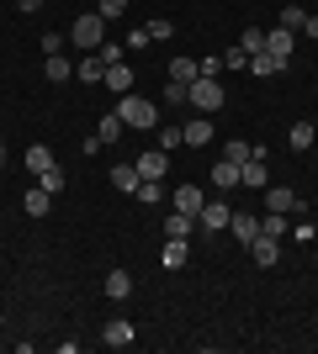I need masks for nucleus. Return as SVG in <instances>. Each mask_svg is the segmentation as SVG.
Instances as JSON below:
<instances>
[{
  "instance_id": "a19ab883",
  "label": "nucleus",
  "mask_w": 318,
  "mask_h": 354,
  "mask_svg": "<svg viewBox=\"0 0 318 354\" xmlns=\"http://www.w3.org/2000/svg\"><path fill=\"white\" fill-rule=\"evenodd\" d=\"M149 43H154L149 27H133V32H127V48H149Z\"/></svg>"
},
{
  "instance_id": "a878e982",
  "label": "nucleus",
  "mask_w": 318,
  "mask_h": 354,
  "mask_svg": "<svg viewBox=\"0 0 318 354\" xmlns=\"http://www.w3.org/2000/svg\"><path fill=\"white\" fill-rule=\"evenodd\" d=\"M260 233L265 238H287V212H265V217H260Z\"/></svg>"
},
{
  "instance_id": "7c9ffc66",
  "label": "nucleus",
  "mask_w": 318,
  "mask_h": 354,
  "mask_svg": "<svg viewBox=\"0 0 318 354\" xmlns=\"http://www.w3.org/2000/svg\"><path fill=\"white\" fill-rule=\"evenodd\" d=\"M64 43H69L64 32H43V37H37V48H43V59H53V53H64Z\"/></svg>"
},
{
  "instance_id": "4468645a",
  "label": "nucleus",
  "mask_w": 318,
  "mask_h": 354,
  "mask_svg": "<svg viewBox=\"0 0 318 354\" xmlns=\"http://www.w3.org/2000/svg\"><path fill=\"white\" fill-rule=\"evenodd\" d=\"M265 212H297V191H287V185H265Z\"/></svg>"
},
{
  "instance_id": "b1692460",
  "label": "nucleus",
  "mask_w": 318,
  "mask_h": 354,
  "mask_svg": "<svg viewBox=\"0 0 318 354\" xmlns=\"http://www.w3.org/2000/svg\"><path fill=\"white\" fill-rule=\"evenodd\" d=\"M170 80H175V85H191V80H197V59H170Z\"/></svg>"
},
{
  "instance_id": "1a4fd4ad",
  "label": "nucleus",
  "mask_w": 318,
  "mask_h": 354,
  "mask_svg": "<svg viewBox=\"0 0 318 354\" xmlns=\"http://www.w3.org/2000/svg\"><path fill=\"white\" fill-rule=\"evenodd\" d=\"M101 339H106V349H127L138 333H133V323H127V317H112V323L101 328Z\"/></svg>"
},
{
  "instance_id": "0eeeda50",
  "label": "nucleus",
  "mask_w": 318,
  "mask_h": 354,
  "mask_svg": "<svg viewBox=\"0 0 318 354\" xmlns=\"http://www.w3.org/2000/svg\"><path fill=\"white\" fill-rule=\"evenodd\" d=\"M228 233H233L244 249H249V243L260 238V217H255V212H233V217H228Z\"/></svg>"
},
{
  "instance_id": "5701e85b",
  "label": "nucleus",
  "mask_w": 318,
  "mask_h": 354,
  "mask_svg": "<svg viewBox=\"0 0 318 354\" xmlns=\"http://www.w3.org/2000/svg\"><path fill=\"white\" fill-rule=\"evenodd\" d=\"M181 138H186V143H191V148L212 143V122H207V117H197V122H186V127H181Z\"/></svg>"
},
{
  "instance_id": "f704fd0d",
  "label": "nucleus",
  "mask_w": 318,
  "mask_h": 354,
  "mask_svg": "<svg viewBox=\"0 0 318 354\" xmlns=\"http://www.w3.org/2000/svg\"><path fill=\"white\" fill-rule=\"evenodd\" d=\"M197 74L202 80H218V74H223V53H207V59L197 64Z\"/></svg>"
},
{
  "instance_id": "79ce46f5",
  "label": "nucleus",
  "mask_w": 318,
  "mask_h": 354,
  "mask_svg": "<svg viewBox=\"0 0 318 354\" xmlns=\"http://www.w3.org/2000/svg\"><path fill=\"white\" fill-rule=\"evenodd\" d=\"M43 6H48V0H16V11H27V16H32V11H43Z\"/></svg>"
},
{
  "instance_id": "423d86ee",
  "label": "nucleus",
  "mask_w": 318,
  "mask_h": 354,
  "mask_svg": "<svg viewBox=\"0 0 318 354\" xmlns=\"http://www.w3.org/2000/svg\"><path fill=\"white\" fill-rule=\"evenodd\" d=\"M244 254H249V259H255L260 270H271L276 259H281V238H265V233H260V238H255V243H249Z\"/></svg>"
},
{
  "instance_id": "f03ea898",
  "label": "nucleus",
  "mask_w": 318,
  "mask_h": 354,
  "mask_svg": "<svg viewBox=\"0 0 318 354\" xmlns=\"http://www.w3.org/2000/svg\"><path fill=\"white\" fill-rule=\"evenodd\" d=\"M223 101H228V90L218 85V80H202V74L191 80V95H186V106H197L202 117H212V111H218Z\"/></svg>"
},
{
  "instance_id": "bb28decb",
  "label": "nucleus",
  "mask_w": 318,
  "mask_h": 354,
  "mask_svg": "<svg viewBox=\"0 0 318 354\" xmlns=\"http://www.w3.org/2000/svg\"><path fill=\"white\" fill-rule=\"evenodd\" d=\"M223 159H233V164L255 159V143H244V138H228V143H223Z\"/></svg>"
},
{
  "instance_id": "c03bdc74",
  "label": "nucleus",
  "mask_w": 318,
  "mask_h": 354,
  "mask_svg": "<svg viewBox=\"0 0 318 354\" xmlns=\"http://www.w3.org/2000/svg\"><path fill=\"white\" fill-rule=\"evenodd\" d=\"M0 164H6V138H0Z\"/></svg>"
},
{
  "instance_id": "cd10ccee",
  "label": "nucleus",
  "mask_w": 318,
  "mask_h": 354,
  "mask_svg": "<svg viewBox=\"0 0 318 354\" xmlns=\"http://www.w3.org/2000/svg\"><path fill=\"white\" fill-rule=\"evenodd\" d=\"M75 74H80V80H85V85H101V74H106V64L96 59V53H85V64H80Z\"/></svg>"
},
{
  "instance_id": "dca6fc26",
  "label": "nucleus",
  "mask_w": 318,
  "mask_h": 354,
  "mask_svg": "<svg viewBox=\"0 0 318 354\" xmlns=\"http://www.w3.org/2000/svg\"><path fill=\"white\" fill-rule=\"evenodd\" d=\"M287 148L292 153H308V148H313V122H292L287 127Z\"/></svg>"
},
{
  "instance_id": "9d476101",
  "label": "nucleus",
  "mask_w": 318,
  "mask_h": 354,
  "mask_svg": "<svg viewBox=\"0 0 318 354\" xmlns=\"http://www.w3.org/2000/svg\"><path fill=\"white\" fill-rule=\"evenodd\" d=\"M239 185H249V191H265V185H271V169H265V159H244V164H239Z\"/></svg>"
},
{
  "instance_id": "f8f14e48",
  "label": "nucleus",
  "mask_w": 318,
  "mask_h": 354,
  "mask_svg": "<svg viewBox=\"0 0 318 354\" xmlns=\"http://www.w3.org/2000/svg\"><path fill=\"white\" fill-rule=\"evenodd\" d=\"M186 259H191V243H186V238H165V249H159V265H165V270H181Z\"/></svg>"
},
{
  "instance_id": "9b49d317",
  "label": "nucleus",
  "mask_w": 318,
  "mask_h": 354,
  "mask_svg": "<svg viewBox=\"0 0 318 354\" xmlns=\"http://www.w3.org/2000/svg\"><path fill=\"white\" fill-rule=\"evenodd\" d=\"M165 169H170V153H165V148H149V153L138 159V175H143V180H165Z\"/></svg>"
},
{
  "instance_id": "39448f33",
  "label": "nucleus",
  "mask_w": 318,
  "mask_h": 354,
  "mask_svg": "<svg viewBox=\"0 0 318 354\" xmlns=\"http://www.w3.org/2000/svg\"><path fill=\"white\" fill-rule=\"evenodd\" d=\"M292 48H297V32H292V27H276V32H265V53H271V59L281 64V69L292 64Z\"/></svg>"
},
{
  "instance_id": "2eb2a0df",
  "label": "nucleus",
  "mask_w": 318,
  "mask_h": 354,
  "mask_svg": "<svg viewBox=\"0 0 318 354\" xmlns=\"http://www.w3.org/2000/svg\"><path fill=\"white\" fill-rule=\"evenodd\" d=\"M233 185H239V164H233V159H218V164H212V191H233Z\"/></svg>"
},
{
  "instance_id": "20e7f679",
  "label": "nucleus",
  "mask_w": 318,
  "mask_h": 354,
  "mask_svg": "<svg viewBox=\"0 0 318 354\" xmlns=\"http://www.w3.org/2000/svg\"><path fill=\"white\" fill-rule=\"evenodd\" d=\"M228 217H233V207H228V196L218 191V196H212V201H207V207H202L197 227H202V233H223V227H228Z\"/></svg>"
},
{
  "instance_id": "412c9836",
  "label": "nucleus",
  "mask_w": 318,
  "mask_h": 354,
  "mask_svg": "<svg viewBox=\"0 0 318 354\" xmlns=\"http://www.w3.org/2000/svg\"><path fill=\"white\" fill-rule=\"evenodd\" d=\"M122 133H127V122H122V117H117V111H106V117H101V122H96V138H101V143H117V138H122Z\"/></svg>"
},
{
  "instance_id": "c9c22d12",
  "label": "nucleus",
  "mask_w": 318,
  "mask_h": 354,
  "mask_svg": "<svg viewBox=\"0 0 318 354\" xmlns=\"http://www.w3.org/2000/svg\"><path fill=\"white\" fill-rule=\"evenodd\" d=\"M170 32H175V21H170V16H154V21H149V37H154V43H165Z\"/></svg>"
},
{
  "instance_id": "6e6552de",
  "label": "nucleus",
  "mask_w": 318,
  "mask_h": 354,
  "mask_svg": "<svg viewBox=\"0 0 318 354\" xmlns=\"http://www.w3.org/2000/svg\"><path fill=\"white\" fill-rule=\"evenodd\" d=\"M101 85L112 90V95H127V90H133V64L122 59V64H112V69L101 74Z\"/></svg>"
},
{
  "instance_id": "c756f323",
  "label": "nucleus",
  "mask_w": 318,
  "mask_h": 354,
  "mask_svg": "<svg viewBox=\"0 0 318 354\" xmlns=\"http://www.w3.org/2000/svg\"><path fill=\"white\" fill-rule=\"evenodd\" d=\"M249 74H260V80H265V74H281V64H276L271 53H249Z\"/></svg>"
},
{
  "instance_id": "f3484780",
  "label": "nucleus",
  "mask_w": 318,
  "mask_h": 354,
  "mask_svg": "<svg viewBox=\"0 0 318 354\" xmlns=\"http://www.w3.org/2000/svg\"><path fill=\"white\" fill-rule=\"evenodd\" d=\"M27 169H32V180L43 175V169H53V148L48 143H27Z\"/></svg>"
},
{
  "instance_id": "473e14b6",
  "label": "nucleus",
  "mask_w": 318,
  "mask_h": 354,
  "mask_svg": "<svg viewBox=\"0 0 318 354\" xmlns=\"http://www.w3.org/2000/svg\"><path fill=\"white\" fill-rule=\"evenodd\" d=\"M122 11H127V0H96V16H101V21H117Z\"/></svg>"
},
{
  "instance_id": "a211bd4d",
  "label": "nucleus",
  "mask_w": 318,
  "mask_h": 354,
  "mask_svg": "<svg viewBox=\"0 0 318 354\" xmlns=\"http://www.w3.org/2000/svg\"><path fill=\"white\" fill-rule=\"evenodd\" d=\"M197 233V217H191V212H170L165 217V238H191Z\"/></svg>"
},
{
  "instance_id": "ea45409f",
  "label": "nucleus",
  "mask_w": 318,
  "mask_h": 354,
  "mask_svg": "<svg viewBox=\"0 0 318 354\" xmlns=\"http://www.w3.org/2000/svg\"><path fill=\"white\" fill-rule=\"evenodd\" d=\"M181 143H186L181 127H159V148H165V153H170V148H181Z\"/></svg>"
},
{
  "instance_id": "72a5a7b5",
  "label": "nucleus",
  "mask_w": 318,
  "mask_h": 354,
  "mask_svg": "<svg viewBox=\"0 0 318 354\" xmlns=\"http://www.w3.org/2000/svg\"><path fill=\"white\" fill-rule=\"evenodd\" d=\"M303 21H308V11H303V6H281V27L303 32Z\"/></svg>"
},
{
  "instance_id": "6ab92c4d",
  "label": "nucleus",
  "mask_w": 318,
  "mask_h": 354,
  "mask_svg": "<svg viewBox=\"0 0 318 354\" xmlns=\"http://www.w3.org/2000/svg\"><path fill=\"white\" fill-rule=\"evenodd\" d=\"M106 296H112V301H127V296H133V275H127V270H112V275H106Z\"/></svg>"
},
{
  "instance_id": "aec40b11",
  "label": "nucleus",
  "mask_w": 318,
  "mask_h": 354,
  "mask_svg": "<svg viewBox=\"0 0 318 354\" xmlns=\"http://www.w3.org/2000/svg\"><path fill=\"white\" fill-rule=\"evenodd\" d=\"M112 185H117V191H127V196H133L138 185H143V175H138V164H117V169H112Z\"/></svg>"
},
{
  "instance_id": "2f4dec72",
  "label": "nucleus",
  "mask_w": 318,
  "mask_h": 354,
  "mask_svg": "<svg viewBox=\"0 0 318 354\" xmlns=\"http://www.w3.org/2000/svg\"><path fill=\"white\" fill-rule=\"evenodd\" d=\"M239 48H244V53H265V32H260V27H244Z\"/></svg>"
},
{
  "instance_id": "7ed1b4c3",
  "label": "nucleus",
  "mask_w": 318,
  "mask_h": 354,
  "mask_svg": "<svg viewBox=\"0 0 318 354\" xmlns=\"http://www.w3.org/2000/svg\"><path fill=\"white\" fill-rule=\"evenodd\" d=\"M69 37H75L80 53H96V48L106 43V21L96 11H85V16H75V32H69Z\"/></svg>"
},
{
  "instance_id": "f257e3e1",
  "label": "nucleus",
  "mask_w": 318,
  "mask_h": 354,
  "mask_svg": "<svg viewBox=\"0 0 318 354\" xmlns=\"http://www.w3.org/2000/svg\"><path fill=\"white\" fill-rule=\"evenodd\" d=\"M117 117L127 122V127H138V133H143V127H154V122H159V106H154L149 95L127 90V95H117Z\"/></svg>"
},
{
  "instance_id": "393cba45",
  "label": "nucleus",
  "mask_w": 318,
  "mask_h": 354,
  "mask_svg": "<svg viewBox=\"0 0 318 354\" xmlns=\"http://www.w3.org/2000/svg\"><path fill=\"white\" fill-rule=\"evenodd\" d=\"M27 212H32V217H48V212H53V196H48L43 185H32V191H27Z\"/></svg>"
},
{
  "instance_id": "37998d69",
  "label": "nucleus",
  "mask_w": 318,
  "mask_h": 354,
  "mask_svg": "<svg viewBox=\"0 0 318 354\" xmlns=\"http://www.w3.org/2000/svg\"><path fill=\"white\" fill-rule=\"evenodd\" d=\"M303 32H308V37H318V16H308V21H303Z\"/></svg>"
},
{
  "instance_id": "4be33fe9",
  "label": "nucleus",
  "mask_w": 318,
  "mask_h": 354,
  "mask_svg": "<svg viewBox=\"0 0 318 354\" xmlns=\"http://www.w3.org/2000/svg\"><path fill=\"white\" fill-rule=\"evenodd\" d=\"M43 74L53 80V85H64V80H75V64L64 59V53H53V59H43Z\"/></svg>"
},
{
  "instance_id": "58836bf2",
  "label": "nucleus",
  "mask_w": 318,
  "mask_h": 354,
  "mask_svg": "<svg viewBox=\"0 0 318 354\" xmlns=\"http://www.w3.org/2000/svg\"><path fill=\"white\" fill-rule=\"evenodd\" d=\"M244 64H249V53H244V48L233 43V48H228V53H223V69H244Z\"/></svg>"
},
{
  "instance_id": "c85d7f7f",
  "label": "nucleus",
  "mask_w": 318,
  "mask_h": 354,
  "mask_svg": "<svg viewBox=\"0 0 318 354\" xmlns=\"http://www.w3.org/2000/svg\"><path fill=\"white\" fill-rule=\"evenodd\" d=\"M37 185H43L48 196H59L64 185H69V180H64V169H59V164H53V169H43V175H37Z\"/></svg>"
},
{
  "instance_id": "4c0bfd02",
  "label": "nucleus",
  "mask_w": 318,
  "mask_h": 354,
  "mask_svg": "<svg viewBox=\"0 0 318 354\" xmlns=\"http://www.w3.org/2000/svg\"><path fill=\"white\" fill-rule=\"evenodd\" d=\"M138 201H143V207H154V201H159V180H143V185H138Z\"/></svg>"
},
{
  "instance_id": "e433bc0d",
  "label": "nucleus",
  "mask_w": 318,
  "mask_h": 354,
  "mask_svg": "<svg viewBox=\"0 0 318 354\" xmlns=\"http://www.w3.org/2000/svg\"><path fill=\"white\" fill-rule=\"evenodd\" d=\"M186 95H191V85H175V80L165 85V106H186Z\"/></svg>"
},
{
  "instance_id": "ddd939ff",
  "label": "nucleus",
  "mask_w": 318,
  "mask_h": 354,
  "mask_svg": "<svg viewBox=\"0 0 318 354\" xmlns=\"http://www.w3.org/2000/svg\"><path fill=\"white\" fill-rule=\"evenodd\" d=\"M170 201H175V212H191V217H202V207H207V201H202V185H175Z\"/></svg>"
}]
</instances>
